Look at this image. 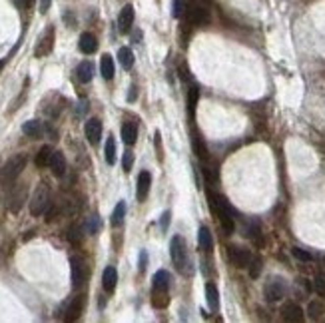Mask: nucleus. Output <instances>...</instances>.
Listing matches in <instances>:
<instances>
[{
  "label": "nucleus",
  "instance_id": "dca6fc26",
  "mask_svg": "<svg viewBox=\"0 0 325 323\" xmlns=\"http://www.w3.org/2000/svg\"><path fill=\"white\" fill-rule=\"evenodd\" d=\"M281 317L285 321H303V309L297 303H285L283 309H281Z\"/></svg>",
  "mask_w": 325,
  "mask_h": 323
},
{
  "label": "nucleus",
  "instance_id": "473e14b6",
  "mask_svg": "<svg viewBox=\"0 0 325 323\" xmlns=\"http://www.w3.org/2000/svg\"><path fill=\"white\" fill-rule=\"evenodd\" d=\"M250 277H259V274H261V259L259 257H252V261H250Z\"/></svg>",
  "mask_w": 325,
  "mask_h": 323
},
{
  "label": "nucleus",
  "instance_id": "4be33fe9",
  "mask_svg": "<svg viewBox=\"0 0 325 323\" xmlns=\"http://www.w3.org/2000/svg\"><path fill=\"white\" fill-rule=\"evenodd\" d=\"M138 138V128H136V124L134 122H124L122 124V140L128 144V146H132L134 142Z\"/></svg>",
  "mask_w": 325,
  "mask_h": 323
},
{
  "label": "nucleus",
  "instance_id": "ddd939ff",
  "mask_svg": "<svg viewBox=\"0 0 325 323\" xmlns=\"http://www.w3.org/2000/svg\"><path fill=\"white\" fill-rule=\"evenodd\" d=\"M84 134H86L88 142L96 146L100 142V138H102V122L98 118H90L86 122V126H84Z\"/></svg>",
  "mask_w": 325,
  "mask_h": 323
},
{
  "label": "nucleus",
  "instance_id": "aec40b11",
  "mask_svg": "<svg viewBox=\"0 0 325 323\" xmlns=\"http://www.w3.org/2000/svg\"><path fill=\"white\" fill-rule=\"evenodd\" d=\"M78 46H80V50H82L84 54H94V52L98 50V40H96V36H94V34L84 32V34L80 36Z\"/></svg>",
  "mask_w": 325,
  "mask_h": 323
},
{
  "label": "nucleus",
  "instance_id": "5701e85b",
  "mask_svg": "<svg viewBox=\"0 0 325 323\" xmlns=\"http://www.w3.org/2000/svg\"><path fill=\"white\" fill-rule=\"evenodd\" d=\"M100 72L104 76V80H112L114 78V60L110 54H104L100 60Z\"/></svg>",
  "mask_w": 325,
  "mask_h": 323
},
{
  "label": "nucleus",
  "instance_id": "7c9ffc66",
  "mask_svg": "<svg viewBox=\"0 0 325 323\" xmlns=\"http://www.w3.org/2000/svg\"><path fill=\"white\" fill-rule=\"evenodd\" d=\"M198 98H200V90L196 86H192L187 90V108H189V114H194V110L198 106Z\"/></svg>",
  "mask_w": 325,
  "mask_h": 323
},
{
  "label": "nucleus",
  "instance_id": "ea45409f",
  "mask_svg": "<svg viewBox=\"0 0 325 323\" xmlns=\"http://www.w3.org/2000/svg\"><path fill=\"white\" fill-rule=\"evenodd\" d=\"M50 4H52V0H40V12H42V14H46Z\"/></svg>",
  "mask_w": 325,
  "mask_h": 323
},
{
  "label": "nucleus",
  "instance_id": "58836bf2",
  "mask_svg": "<svg viewBox=\"0 0 325 323\" xmlns=\"http://www.w3.org/2000/svg\"><path fill=\"white\" fill-rule=\"evenodd\" d=\"M170 218H172V213H170V211H164V216H162V231L168 230V224H170Z\"/></svg>",
  "mask_w": 325,
  "mask_h": 323
},
{
  "label": "nucleus",
  "instance_id": "1a4fd4ad",
  "mask_svg": "<svg viewBox=\"0 0 325 323\" xmlns=\"http://www.w3.org/2000/svg\"><path fill=\"white\" fill-rule=\"evenodd\" d=\"M265 298L267 301H279L285 298V291H287V283H285V279L279 276H274L269 277V281L265 283Z\"/></svg>",
  "mask_w": 325,
  "mask_h": 323
},
{
  "label": "nucleus",
  "instance_id": "393cba45",
  "mask_svg": "<svg viewBox=\"0 0 325 323\" xmlns=\"http://www.w3.org/2000/svg\"><path fill=\"white\" fill-rule=\"evenodd\" d=\"M206 298H208V305L211 311H218L220 307V293H218V287L213 283H208L206 285Z\"/></svg>",
  "mask_w": 325,
  "mask_h": 323
},
{
  "label": "nucleus",
  "instance_id": "a19ab883",
  "mask_svg": "<svg viewBox=\"0 0 325 323\" xmlns=\"http://www.w3.org/2000/svg\"><path fill=\"white\" fill-rule=\"evenodd\" d=\"M140 270H142V272L146 270V252L140 254Z\"/></svg>",
  "mask_w": 325,
  "mask_h": 323
},
{
  "label": "nucleus",
  "instance_id": "a211bd4d",
  "mask_svg": "<svg viewBox=\"0 0 325 323\" xmlns=\"http://www.w3.org/2000/svg\"><path fill=\"white\" fill-rule=\"evenodd\" d=\"M116 283H118V272L114 265H108L106 270H104V274H102V287L108 291V293H112L114 289H116Z\"/></svg>",
  "mask_w": 325,
  "mask_h": 323
},
{
  "label": "nucleus",
  "instance_id": "f257e3e1",
  "mask_svg": "<svg viewBox=\"0 0 325 323\" xmlns=\"http://www.w3.org/2000/svg\"><path fill=\"white\" fill-rule=\"evenodd\" d=\"M208 200H209V208L213 211V216L220 220L222 228L226 233H233L235 230V218H233V209L230 206V202L220 196V194H213V192H208Z\"/></svg>",
  "mask_w": 325,
  "mask_h": 323
},
{
  "label": "nucleus",
  "instance_id": "9b49d317",
  "mask_svg": "<svg viewBox=\"0 0 325 323\" xmlns=\"http://www.w3.org/2000/svg\"><path fill=\"white\" fill-rule=\"evenodd\" d=\"M228 257L235 267H248L250 261H252L250 250H246L241 246H228Z\"/></svg>",
  "mask_w": 325,
  "mask_h": 323
},
{
  "label": "nucleus",
  "instance_id": "e433bc0d",
  "mask_svg": "<svg viewBox=\"0 0 325 323\" xmlns=\"http://www.w3.org/2000/svg\"><path fill=\"white\" fill-rule=\"evenodd\" d=\"M132 164H134V154L128 150V152H124V162H122L124 172H130V170H132Z\"/></svg>",
  "mask_w": 325,
  "mask_h": 323
},
{
  "label": "nucleus",
  "instance_id": "f3484780",
  "mask_svg": "<svg viewBox=\"0 0 325 323\" xmlns=\"http://www.w3.org/2000/svg\"><path fill=\"white\" fill-rule=\"evenodd\" d=\"M50 170L56 178H62L66 174V158L62 152H52V158H50Z\"/></svg>",
  "mask_w": 325,
  "mask_h": 323
},
{
  "label": "nucleus",
  "instance_id": "4468645a",
  "mask_svg": "<svg viewBox=\"0 0 325 323\" xmlns=\"http://www.w3.org/2000/svg\"><path fill=\"white\" fill-rule=\"evenodd\" d=\"M84 305H86V295H76L74 300L70 301L68 309H66V321H76L80 315H82V311H84Z\"/></svg>",
  "mask_w": 325,
  "mask_h": 323
},
{
  "label": "nucleus",
  "instance_id": "6ab92c4d",
  "mask_svg": "<svg viewBox=\"0 0 325 323\" xmlns=\"http://www.w3.org/2000/svg\"><path fill=\"white\" fill-rule=\"evenodd\" d=\"M198 246H200V250L206 252V254H209V252L213 250V237H211V231H209L206 226H202V228L198 230Z\"/></svg>",
  "mask_w": 325,
  "mask_h": 323
},
{
  "label": "nucleus",
  "instance_id": "9d476101",
  "mask_svg": "<svg viewBox=\"0 0 325 323\" xmlns=\"http://www.w3.org/2000/svg\"><path fill=\"white\" fill-rule=\"evenodd\" d=\"M54 38H56V30L54 26H48L46 30L42 32V36L38 38L36 42V48H34V56L36 58H42V56H48L54 48Z\"/></svg>",
  "mask_w": 325,
  "mask_h": 323
},
{
  "label": "nucleus",
  "instance_id": "7ed1b4c3",
  "mask_svg": "<svg viewBox=\"0 0 325 323\" xmlns=\"http://www.w3.org/2000/svg\"><path fill=\"white\" fill-rule=\"evenodd\" d=\"M26 162H28L26 154H16V156H12L10 160L2 166V170H0V184L2 185L14 184V182H16V178H18V176L24 172Z\"/></svg>",
  "mask_w": 325,
  "mask_h": 323
},
{
  "label": "nucleus",
  "instance_id": "412c9836",
  "mask_svg": "<svg viewBox=\"0 0 325 323\" xmlns=\"http://www.w3.org/2000/svg\"><path fill=\"white\" fill-rule=\"evenodd\" d=\"M76 74H78V80H80L82 84L90 82V80L94 78V64L90 62V60L80 62V64H78V68H76Z\"/></svg>",
  "mask_w": 325,
  "mask_h": 323
},
{
  "label": "nucleus",
  "instance_id": "c756f323",
  "mask_svg": "<svg viewBox=\"0 0 325 323\" xmlns=\"http://www.w3.org/2000/svg\"><path fill=\"white\" fill-rule=\"evenodd\" d=\"M124 216H126V202H118V206L114 208V213H112V226L114 228H118L124 222Z\"/></svg>",
  "mask_w": 325,
  "mask_h": 323
},
{
  "label": "nucleus",
  "instance_id": "0eeeda50",
  "mask_svg": "<svg viewBox=\"0 0 325 323\" xmlns=\"http://www.w3.org/2000/svg\"><path fill=\"white\" fill-rule=\"evenodd\" d=\"M70 272H72V285L78 289L86 283V277H88V265L84 261V257L80 255H72L70 257Z\"/></svg>",
  "mask_w": 325,
  "mask_h": 323
},
{
  "label": "nucleus",
  "instance_id": "f8f14e48",
  "mask_svg": "<svg viewBox=\"0 0 325 323\" xmlns=\"http://www.w3.org/2000/svg\"><path fill=\"white\" fill-rule=\"evenodd\" d=\"M132 24H134V6H132V4H126V6L120 10V14H118V30H120L122 34H126V32H130Z\"/></svg>",
  "mask_w": 325,
  "mask_h": 323
},
{
  "label": "nucleus",
  "instance_id": "72a5a7b5",
  "mask_svg": "<svg viewBox=\"0 0 325 323\" xmlns=\"http://www.w3.org/2000/svg\"><path fill=\"white\" fill-rule=\"evenodd\" d=\"M98 230H100V218H98V216L88 218V222H86V231H88L90 235H96Z\"/></svg>",
  "mask_w": 325,
  "mask_h": 323
},
{
  "label": "nucleus",
  "instance_id": "423d86ee",
  "mask_svg": "<svg viewBox=\"0 0 325 323\" xmlns=\"http://www.w3.org/2000/svg\"><path fill=\"white\" fill-rule=\"evenodd\" d=\"M48 206H50V187L44 182L36 185L34 194H32V200H30V213L32 216H42L46 213Z\"/></svg>",
  "mask_w": 325,
  "mask_h": 323
},
{
  "label": "nucleus",
  "instance_id": "20e7f679",
  "mask_svg": "<svg viewBox=\"0 0 325 323\" xmlns=\"http://www.w3.org/2000/svg\"><path fill=\"white\" fill-rule=\"evenodd\" d=\"M170 281H172V277L168 272H164L160 270L156 276H154V281H152V303L156 305V307H166L168 305V289H170Z\"/></svg>",
  "mask_w": 325,
  "mask_h": 323
},
{
  "label": "nucleus",
  "instance_id": "bb28decb",
  "mask_svg": "<svg viewBox=\"0 0 325 323\" xmlns=\"http://www.w3.org/2000/svg\"><path fill=\"white\" fill-rule=\"evenodd\" d=\"M118 60H120V64H122V68L124 70H130L134 66V54H132V50L130 48H120L118 50Z\"/></svg>",
  "mask_w": 325,
  "mask_h": 323
},
{
  "label": "nucleus",
  "instance_id": "4c0bfd02",
  "mask_svg": "<svg viewBox=\"0 0 325 323\" xmlns=\"http://www.w3.org/2000/svg\"><path fill=\"white\" fill-rule=\"evenodd\" d=\"M14 4H16L18 8H30V6L34 4V0H14Z\"/></svg>",
  "mask_w": 325,
  "mask_h": 323
},
{
  "label": "nucleus",
  "instance_id": "cd10ccee",
  "mask_svg": "<svg viewBox=\"0 0 325 323\" xmlns=\"http://www.w3.org/2000/svg\"><path fill=\"white\" fill-rule=\"evenodd\" d=\"M104 158L110 166L116 164V142H114V136H108L106 140V148H104Z\"/></svg>",
  "mask_w": 325,
  "mask_h": 323
},
{
  "label": "nucleus",
  "instance_id": "c9c22d12",
  "mask_svg": "<svg viewBox=\"0 0 325 323\" xmlns=\"http://www.w3.org/2000/svg\"><path fill=\"white\" fill-rule=\"evenodd\" d=\"M313 289L319 295H325V274H317V276L313 277Z\"/></svg>",
  "mask_w": 325,
  "mask_h": 323
},
{
  "label": "nucleus",
  "instance_id": "39448f33",
  "mask_svg": "<svg viewBox=\"0 0 325 323\" xmlns=\"http://www.w3.org/2000/svg\"><path fill=\"white\" fill-rule=\"evenodd\" d=\"M170 254H172V261L176 265V270L180 274H189V265H187V246L186 241L180 235H174L170 241Z\"/></svg>",
  "mask_w": 325,
  "mask_h": 323
},
{
  "label": "nucleus",
  "instance_id": "6e6552de",
  "mask_svg": "<svg viewBox=\"0 0 325 323\" xmlns=\"http://www.w3.org/2000/svg\"><path fill=\"white\" fill-rule=\"evenodd\" d=\"M26 196H28V187L24 184L12 185V190L8 192V198H6V206L12 213H18L22 209L24 202H26Z\"/></svg>",
  "mask_w": 325,
  "mask_h": 323
},
{
  "label": "nucleus",
  "instance_id": "b1692460",
  "mask_svg": "<svg viewBox=\"0 0 325 323\" xmlns=\"http://www.w3.org/2000/svg\"><path fill=\"white\" fill-rule=\"evenodd\" d=\"M22 132L30 138H40L42 136V124L38 120H28L22 124Z\"/></svg>",
  "mask_w": 325,
  "mask_h": 323
},
{
  "label": "nucleus",
  "instance_id": "79ce46f5",
  "mask_svg": "<svg viewBox=\"0 0 325 323\" xmlns=\"http://www.w3.org/2000/svg\"><path fill=\"white\" fill-rule=\"evenodd\" d=\"M136 100V86L130 88V94H128V102H134Z\"/></svg>",
  "mask_w": 325,
  "mask_h": 323
},
{
  "label": "nucleus",
  "instance_id": "f704fd0d",
  "mask_svg": "<svg viewBox=\"0 0 325 323\" xmlns=\"http://www.w3.org/2000/svg\"><path fill=\"white\" fill-rule=\"evenodd\" d=\"M291 254L295 259H300V261H311L313 259V255L309 254L307 250H303V248H291Z\"/></svg>",
  "mask_w": 325,
  "mask_h": 323
},
{
  "label": "nucleus",
  "instance_id": "c85d7f7f",
  "mask_svg": "<svg viewBox=\"0 0 325 323\" xmlns=\"http://www.w3.org/2000/svg\"><path fill=\"white\" fill-rule=\"evenodd\" d=\"M50 158H52V148L50 146H42L36 154V166L38 168H44V166H50Z\"/></svg>",
  "mask_w": 325,
  "mask_h": 323
},
{
  "label": "nucleus",
  "instance_id": "a878e982",
  "mask_svg": "<svg viewBox=\"0 0 325 323\" xmlns=\"http://www.w3.org/2000/svg\"><path fill=\"white\" fill-rule=\"evenodd\" d=\"M192 144H194V152H196V156H198V158H202V160H208V148H206L204 140H202V136H200L198 132H194V136H192Z\"/></svg>",
  "mask_w": 325,
  "mask_h": 323
},
{
  "label": "nucleus",
  "instance_id": "2f4dec72",
  "mask_svg": "<svg viewBox=\"0 0 325 323\" xmlns=\"http://www.w3.org/2000/svg\"><path fill=\"white\" fill-rule=\"evenodd\" d=\"M321 313H323V305H321L319 301H311V303L307 305V315H309L311 319H319Z\"/></svg>",
  "mask_w": 325,
  "mask_h": 323
},
{
  "label": "nucleus",
  "instance_id": "f03ea898",
  "mask_svg": "<svg viewBox=\"0 0 325 323\" xmlns=\"http://www.w3.org/2000/svg\"><path fill=\"white\" fill-rule=\"evenodd\" d=\"M180 16H182L187 24H194V26H202V24L209 22V10L204 4L196 2V0L182 2V12H180Z\"/></svg>",
  "mask_w": 325,
  "mask_h": 323
},
{
  "label": "nucleus",
  "instance_id": "2eb2a0df",
  "mask_svg": "<svg viewBox=\"0 0 325 323\" xmlns=\"http://www.w3.org/2000/svg\"><path fill=\"white\" fill-rule=\"evenodd\" d=\"M150 185H152V176H150V172H140L138 185H136V198H138V202H144V200L148 198Z\"/></svg>",
  "mask_w": 325,
  "mask_h": 323
}]
</instances>
